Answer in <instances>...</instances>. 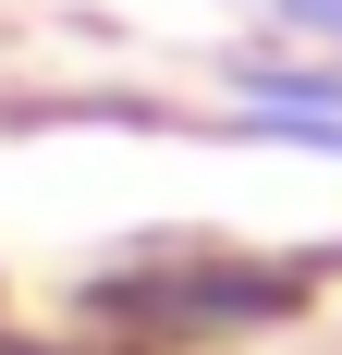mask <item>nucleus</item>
Masks as SVG:
<instances>
[{"instance_id": "obj_1", "label": "nucleus", "mask_w": 342, "mask_h": 355, "mask_svg": "<svg viewBox=\"0 0 342 355\" xmlns=\"http://www.w3.org/2000/svg\"><path fill=\"white\" fill-rule=\"evenodd\" d=\"M281 12H294V25H330V37H342V0H281Z\"/></svg>"}]
</instances>
